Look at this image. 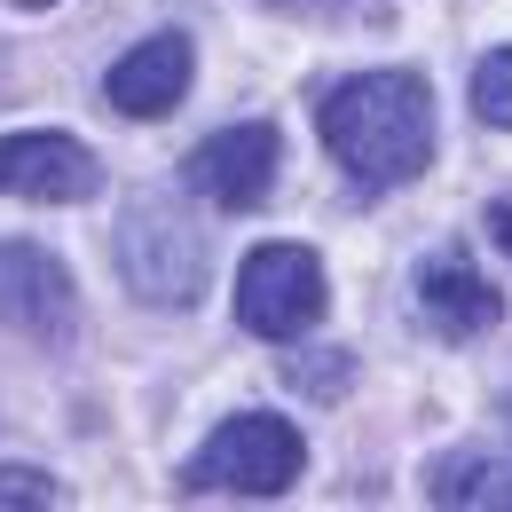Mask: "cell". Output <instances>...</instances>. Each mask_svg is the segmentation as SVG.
<instances>
[{
  "label": "cell",
  "instance_id": "3957f363",
  "mask_svg": "<svg viewBox=\"0 0 512 512\" xmlns=\"http://www.w3.org/2000/svg\"><path fill=\"white\" fill-rule=\"evenodd\" d=\"M300 465H308V449L300 434L284 426V418H260V410H237L213 442L190 457V473H182V489H221V497H284L292 481H300Z\"/></svg>",
  "mask_w": 512,
  "mask_h": 512
},
{
  "label": "cell",
  "instance_id": "52a82bcc",
  "mask_svg": "<svg viewBox=\"0 0 512 512\" xmlns=\"http://www.w3.org/2000/svg\"><path fill=\"white\" fill-rule=\"evenodd\" d=\"M79 323V292H71L64 260L40 245H0V331L16 339H71Z\"/></svg>",
  "mask_w": 512,
  "mask_h": 512
},
{
  "label": "cell",
  "instance_id": "5bb4252c",
  "mask_svg": "<svg viewBox=\"0 0 512 512\" xmlns=\"http://www.w3.org/2000/svg\"><path fill=\"white\" fill-rule=\"evenodd\" d=\"M16 8H48V0H16Z\"/></svg>",
  "mask_w": 512,
  "mask_h": 512
},
{
  "label": "cell",
  "instance_id": "30bf717a",
  "mask_svg": "<svg viewBox=\"0 0 512 512\" xmlns=\"http://www.w3.org/2000/svg\"><path fill=\"white\" fill-rule=\"evenodd\" d=\"M426 497H434V505H497V512H512V473L489 465V457H442L434 481H426Z\"/></svg>",
  "mask_w": 512,
  "mask_h": 512
},
{
  "label": "cell",
  "instance_id": "4fadbf2b",
  "mask_svg": "<svg viewBox=\"0 0 512 512\" xmlns=\"http://www.w3.org/2000/svg\"><path fill=\"white\" fill-rule=\"evenodd\" d=\"M489 237L512 253V197H497V205H489Z\"/></svg>",
  "mask_w": 512,
  "mask_h": 512
},
{
  "label": "cell",
  "instance_id": "5b68a950",
  "mask_svg": "<svg viewBox=\"0 0 512 512\" xmlns=\"http://www.w3.org/2000/svg\"><path fill=\"white\" fill-rule=\"evenodd\" d=\"M103 190V158L71 134H0V197H32V205H87Z\"/></svg>",
  "mask_w": 512,
  "mask_h": 512
},
{
  "label": "cell",
  "instance_id": "8fae6325",
  "mask_svg": "<svg viewBox=\"0 0 512 512\" xmlns=\"http://www.w3.org/2000/svg\"><path fill=\"white\" fill-rule=\"evenodd\" d=\"M473 111H481V127H512V48L481 56V71H473Z\"/></svg>",
  "mask_w": 512,
  "mask_h": 512
},
{
  "label": "cell",
  "instance_id": "7a4b0ae2",
  "mask_svg": "<svg viewBox=\"0 0 512 512\" xmlns=\"http://www.w3.org/2000/svg\"><path fill=\"white\" fill-rule=\"evenodd\" d=\"M119 268H127L134 300H150V308H190L197 292H205L213 245H205V229H190L166 197H134L127 221H119Z\"/></svg>",
  "mask_w": 512,
  "mask_h": 512
},
{
  "label": "cell",
  "instance_id": "ba28073f",
  "mask_svg": "<svg viewBox=\"0 0 512 512\" xmlns=\"http://www.w3.org/2000/svg\"><path fill=\"white\" fill-rule=\"evenodd\" d=\"M190 32H150L142 48H127L111 79H103V95H111V111H127V119H166L182 95H190Z\"/></svg>",
  "mask_w": 512,
  "mask_h": 512
},
{
  "label": "cell",
  "instance_id": "9c48e42d",
  "mask_svg": "<svg viewBox=\"0 0 512 512\" xmlns=\"http://www.w3.org/2000/svg\"><path fill=\"white\" fill-rule=\"evenodd\" d=\"M418 308H426V323H434L442 339H481L489 323L505 316V300L489 292V276L465 253H434L418 268Z\"/></svg>",
  "mask_w": 512,
  "mask_h": 512
},
{
  "label": "cell",
  "instance_id": "8992f818",
  "mask_svg": "<svg viewBox=\"0 0 512 512\" xmlns=\"http://www.w3.org/2000/svg\"><path fill=\"white\" fill-rule=\"evenodd\" d=\"M276 166H284L276 127H221L190 150V190L205 205H221V213H253L276 190Z\"/></svg>",
  "mask_w": 512,
  "mask_h": 512
},
{
  "label": "cell",
  "instance_id": "7c38bea8",
  "mask_svg": "<svg viewBox=\"0 0 512 512\" xmlns=\"http://www.w3.org/2000/svg\"><path fill=\"white\" fill-rule=\"evenodd\" d=\"M0 505H56V481L32 465H0Z\"/></svg>",
  "mask_w": 512,
  "mask_h": 512
},
{
  "label": "cell",
  "instance_id": "277c9868",
  "mask_svg": "<svg viewBox=\"0 0 512 512\" xmlns=\"http://www.w3.org/2000/svg\"><path fill=\"white\" fill-rule=\"evenodd\" d=\"M323 316V260L308 245H260L237 268V323L253 339H300Z\"/></svg>",
  "mask_w": 512,
  "mask_h": 512
},
{
  "label": "cell",
  "instance_id": "6da1fadb",
  "mask_svg": "<svg viewBox=\"0 0 512 512\" xmlns=\"http://www.w3.org/2000/svg\"><path fill=\"white\" fill-rule=\"evenodd\" d=\"M316 127L355 190H402L434 158V95L418 71H355L323 95Z\"/></svg>",
  "mask_w": 512,
  "mask_h": 512
}]
</instances>
